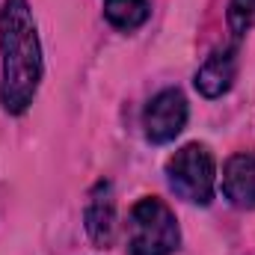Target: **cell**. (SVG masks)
Returning <instances> with one entry per match:
<instances>
[{"instance_id": "1", "label": "cell", "mask_w": 255, "mask_h": 255, "mask_svg": "<svg viewBox=\"0 0 255 255\" xmlns=\"http://www.w3.org/2000/svg\"><path fill=\"white\" fill-rule=\"evenodd\" d=\"M3 80L0 104L6 113H24L42 83V45L27 0H6L0 9Z\"/></svg>"}, {"instance_id": "2", "label": "cell", "mask_w": 255, "mask_h": 255, "mask_svg": "<svg viewBox=\"0 0 255 255\" xmlns=\"http://www.w3.org/2000/svg\"><path fill=\"white\" fill-rule=\"evenodd\" d=\"M181 232L175 214L166 202L148 196L139 199L130 211V255H172L178 250Z\"/></svg>"}, {"instance_id": "3", "label": "cell", "mask_w": 255, "mask_h": 255, "mask_svg": "<svg viewBox=\"0 0 255 255\" xmlns=\"http://www.w3.org/2000/svg\"><path fill=\"white\" fill-rule=\"evenodd\" d=\"M166 178H169V187L181 199L208 205L214 199V178H217L214 154L208 151V145H199V142L184 145L166 160Z\"/></svg>"}, {"instance_id": "4", "label": "cell", "mask_w": 255, "mask_h": 255, "mask_svg": "<svg viewBox=\"0 0 255 255\" xmlns=\"http://www.w3.org/2000/svg\"><path fill=\"white\" fill-rule=\"evenodd\" d=\"M184 125H187V98L181 95V89H163L148 101L142 128L151 142L175 139L184 130Z\"/></svg>"}, {"instance_id": "5", "label": "cell", "mask_w": 255, "mask_h": 255, "mask_svg": "<svg viewBox=\"0 0 255 255\" xmlns=\"http://www.w3.org/2000/svg\"><path fill=\"white\" fill-rule=\"evenodd\" d=\"M83 217H86V232H89L92 244L107 250L113 244V232H116V202H113L110 181H98L95 184V190L89 193Z\"/></svg>"}, {"instance_id": "6", "label": "cell", "mask_w": 255, "mask_h": 255, "mask_svg": "<svg viewBox=\"0 0 255 255\" xmlns=\"http://www.w3.org/2000/svg\"><path fill=\"white\" fill-rule=\"evenodd\" d=\"M223 193L238 208H255V151H238L226 160Z\"/></svg>"}, {"instance_id": "7", "label": "cell", "mask_w": 255, "mask_h": 255, "mask_svg": "<svg viewBox=\"0 0 255 255\" xmlns=\"http://www.w3.org/2000/svg\"><path fill=\"white\" fill-rule=\"evenodd\" d=\"M235 74H238V51L235 48L214 51L196 71V89L205 98H220L223 92L232 89Z\"/></svg>"}, {"instance_id": "8", "label": "cell", "mask_w": 255, "mask_h": 255, "mask_svg": "<svg viewBox=\"0 0 255 255\" xmlns=\"http://www.w3.org/2000/svg\"><path fill=\"white\" fill-rule=\"evenodd\" d=\"M148 0H104V15L116 30H136L148 21Z\"/></svg>"}, {"instance_id": "9", "label": "cell", "mask_w": 255, "mask_h": 255, "mask_svg": "<svg viewBox=\"0 0 255 255\" xmlns=\"http://www.w3.org/2000/svg\"><path fill=\"white\" fill-rule=\"evenodd\" d=\"M255 24V0H229V30L241 39Z\"/></svg>"}]
</instances>
